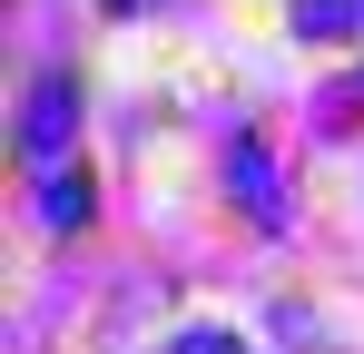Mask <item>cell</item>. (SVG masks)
<instances>
[{"mask_svg":"<svg viewBox=\"0 0 364 354\" xmlns=\"http://www.w3.org/2000/svg\"><path fill=\"white\" fill-rule=\"evenodd\" d=\"M60 138H69V79H40V89H30V128H20V148H30V158H60Z\"/></svg>","mask_w":364,"mask_h":354,"instance_id":"1","label":"cell"},{"mask_svg":"<svg viewBox=\"0 0 364 354\" xmlns=\"http://www.w3.org/2000/svg\"><path fill=\"white\" fill-rule=\"evenodd\" d=\"M40 217H50V227H69V217H89V187H79V177H50V207H40Z\"/></svg>","mask_w":364,"mask_h":354,"instance_id":"2","label":"cell"}]
</instances>
